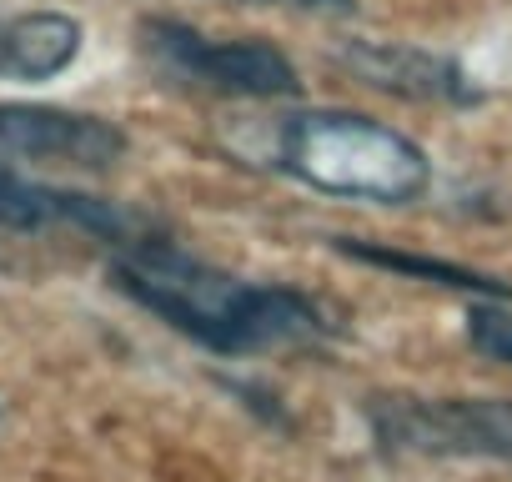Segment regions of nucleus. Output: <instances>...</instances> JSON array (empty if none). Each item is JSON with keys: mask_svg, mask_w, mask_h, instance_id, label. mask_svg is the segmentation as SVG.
Listing matches in <instances>:
<instances>
[{"mask_svg": "<svg viewBox=\"0 0 512 482\" xmlns=\"http://www.w3.org/2000/svg\"><path fill=\"white\" fill-rule=\"evenodd\" d=\"M56 231H81L91 241H106L111 252L156 236V226L146 216H136L106 196H91L76 186H51L16 166H0V236H56Z\"/></svg>", "mask_w": 512, "mask_h": 482, "instance_id": "obj_6", "label": "nucleus"}, {"mask_svg": "<svg viewBox=\"0 0 512 482\" xmlns=\"http://www.w3.org/2000/svg\"><path fill=\"white\" fill-rule=\"evenodd\" d=\"M367 427L372 442L397 457H477L512 467L507 397H377Z\"/></svg>", "mask_w": 512, "mask_h": 482, "instance_id": "obj_4", "label": "nucleus"}, {"mask_svg": "<svg viewBox=\"0 0 512 482\" xmlns=\"http://www.w3.org/2000/svg\"><path fill=\"white\" fill-rule=\"evenodd\" d=\"M141 51L146 61L206 96H226V101H287L302 91L297 66L287 61V51H277L272 41H226V36H206L186 21L171 16H151L141 21Z\"/></svg>", "mask_w": 512, "mask_h": 482, "instance_id": "obj_3", "label": "nucleus"}, {"mask_svg": "<svg viewBox=\"0 0 512 482\" xmlns=\"http://www.w3.org/2000/svg\"><path fill=\"white\" fill-rule=\"evenodd\" d=\"M332 247L362 267H377V272H392V277H407V282H422V287H442V292H457V297H472V302H507L512 287L477 272V267H462V262H442V257H422V252H402V247H387V241H362V236H332Z\"/></svg>", "mask_w": 512, "mask_h": 482, "instance_id": "obj_9", "label": "nucleus"}, {"mask_svg": "<svg viewBox=\"0 0 512 482\" xmlns=\"http://www.w3.org/2000/svg\"><path fill=\"white\" fill-rule=\"evenodd\" d=\"M126 131L111 116L0 101V166H66V171H111L126 156Z\"/></svg>", "mask_w": 512, "mask_h": 482, "instance_id": "obj_5", "label": "nucleus"}, {"mask_svg": "<svg viewBox=\"0 0 512 482\" xmlns=\"http://www.w3.org/2000/svg\"><path fill=\"white\" fill-rule=\"evenodd\" d=\"M337 61L357 81H367L387 96H402V101H437V106H477L482 101L472 76L442 51H422V46H402V41H352L337 51Z\"/></svg>", "mask_w": 512, "mask_h": 482, "instance_id": "obj_7", "label": "nucleus"}, {"mask_svg": "<svg viewBox=\"0 0 512 482\" xmlns=\"http://www.w3.org/2000/svg\"><path fill=\"white\" fill-rule=\"evenodd\" d=\"M111 287L166 322L176 337L216 352V357H251L297 342H327L337 337V322L317 297L287 282H246L211 262L186 257L181 247L156 231L136 247L111 252L106 267Z\"/></svg>", "mask_w": 512, "mask_h": 482, "instance_id": "obj_1", "label": "nucleus"}, {"mask_svg": "<svg viewBox=\"0 0 512 482\" xmlns=\"http://www.w3.org/2000/svg\"><path fill=\"white\" fill-rule=\"evenodd\" d=\"M267 166L302 181L307 191L372 206H407L432 186L427 151L412 136L357 111L277 116Z\"/></svg>", "mask_w": 512, "mask_h": 482, "instance_id": "obj_2", "label": "nucleus"}, {"mask_svg": "<svg viewBox=\"0 0 512 482\" xmlns=\"http://www.w3.org/2000/svg\"><path fill=\"white\" fill-rule=\"evenodd\" d=\"M467 342L477 357L512 367V307L502 302H472L467 307Z\"/></svg>", "mask_w": 512, "mask_h": 482, "instance_id": "obj_10", "label": "nucleus"}, {"mask_svg": "<svg viewBox=\"0 0 512 482\" xmlns=\"http://www.w3.org/2000/svg\"><path fill=\"white\" fill-rule=\"evenodd\" d=\"M86 31L61 11H16L0 16V76L6 81H56L81 61Z\"/></svg>", "mask_w": 512, "mask_h": 482, "instance_id": "obj_8", "label": "nucleus"}, {"mask_svg": "<svg viewBox=\"0 0 512 482\" xmlns=\"http://www.w3.org/2000/svg\"><path fill=\"white\" fill-rule=\"evenodd\" d=\"M251 6H297V11H312V16H352L357 0H251Z\"/></svg>", "mask_w": 512, "mask_h": 482, "instance_id": "obj_11", "label": "nucleus"}]
</instances>
